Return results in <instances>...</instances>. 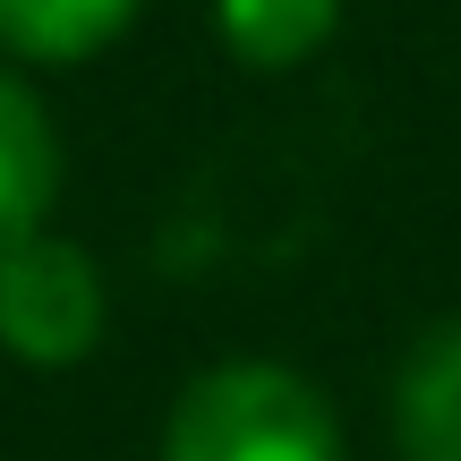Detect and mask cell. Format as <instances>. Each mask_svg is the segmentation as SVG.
<instances>
[{"instance_id":"1","label":"cell","mask_w":461,"mask_h":461,"mask_svg":"<svg viewBox=\"0 0 461 461\" xmlns=\"http://www.w3.org/2000/svg\"><path fill=\"white\" fill-rule=\"evenodd\" d=\"M163 461H342V419L299 367L222 359L180 384L163 419Z\"/></svg>"},{"instance_id":"2","label":"cell","mask_w":461,"mask_h":461,"mask_svg":"<svg viewBox=\"0 0 461 461\" xmlns=\"http://www.w3.org/2000/svg\"><path fill=\"white\" fill-rule=\"evenodd\" d=\"M112 325L103 265L60 230H26L0 248V350L17 367H86Z\"/></svg>"},{"instance_id":"3","label":"cell","mask_w":461,"mask_h":461,"mask_svg":"<svg viewBox=\"0 0 461 461\" xmlns=\"http://www.w3.org/2000/svg\"><path fill=\"white\" fill-rule=\"evenodd\" d=\"M51 197H60V129H51L43 95L0 60V248L43 230Z\"/></svg>"},{"instance_id":"4","label":"cell","mask_w":461,"mask_h":461,"mask_svg":"<svg viewBox=\"0 0 461 461\" xmlns=\"http://www.w3.org/2000/svg\"><path fill=\"white\" fill-rule=\"evenodd\" d=\"M393 436L402 461H461V316L411 342L393 384Z\"/></svg>"},{"instance_id":"5","label":"cell","mask_w":461,"mask_h":461,"mask_svg":"<svg viewBox=\"0 0 461 461\" xmlns=\"http://www.w3.org/2000/svg\"><path fill=\"white\" fill-rule=\"evenodd\" d=\"M342 26V0H214V34L240 68L282 77V68H308L316 51Z\"/></svg>"},{"instance_id":"6","label":"cell","mask_w":461,"mask_h":461,"mask_svg":"<svg viewBox=\"0 0 461 461\" xmlns=\"http://www.w3.org/2000/svg\"><path fill=\"white\" fill-rule=\"evenodd\" d=\"M146 0H0V51L9 60H95L137 26Z\"/></svg>"}]
</instances>
